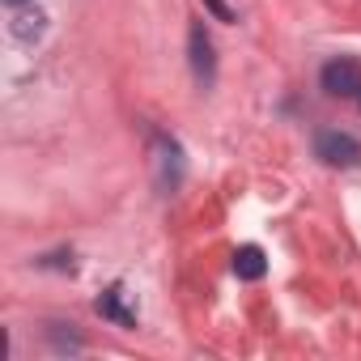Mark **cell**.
<instances>
[{"instance_id": "6da1fadb", "label": "cell", "mask_w": 361, "mask_h": 361, "mask_svg": "<svg viewBox=\"0 0 361 361\" xmlns=\"http://www.w3.org/2000/svg\"><path fill=\"white\" fill-rule=\"evenodd\" d=\"M319 85L331 94V98H361V64L357 60H327L323 73H319Z\"/></svg>"}, {"instance_id": "7a4b0ae2", "label": "cell", "mask_w": 361, "mask_h": 361, "mask_svg": "<svg viewBox=\"0 0 361 361\" xmlns=\"http://www.w3.org/2000/svg\"><path fill=\"white\" fill-rule=\"evenodd\" d=\"M314 157H323L327 166H357L361 161V140L348 132H319L314 136Z\"/></svg>"}, {"instance_id": "3957f363", "label": "cell", "mask_w": 361, "mask_h": 361, "mask_svg": "<svg viewBox=\"0 0 361 361\" xmlns=\"http://www.w3.org/2000/svg\"><path fill=\"white\" fill-rule=\"evenodd\" d=\"M188 51H192V73H196V81L209 85L213 73H217V60H213V39H209V30H204L200 22H196L192 35H188Z\"/></svg>"}, {"instance_id": "277c9868", "label": "cell", "mask_w": 361, "mask_h": 361, "mask_svg": "<svg viewBox=\"0 0 361 361\" xmlns=\"http://www.w3.org/2000/svg\"><path fill=\"white\" fill-rule=\"evenodd\" d=\"M94 310L102 314V319H111V323H119V327H136V314L123 306V289L119 285H111L98 302H94Z\"/></svg>"}, {"instance_id": "5b68a950", "label": "cell", "mask_w": 361, "mask_h": 361, "mask_svg": "<svg viewBox=\"0 0 361 361\" xmlns=\"http://www.w3.org/2000/svg\"><path fill=\"white\" fill-rule=\"evenodd\" d=\"M264 272H268V259H264L259 247H238L234 251V276L238 281H259Z\"/></svg>"}, {"instance_id": "8992f818", "label": "cell", "mask_w": 361, "mask_h": 361, "mask_svg": "<svg viewBox=\"0 0 361 361\" xmlns=\"http://www.w3.org/2000/svg\"><path fill=\"white\" fill-rule=\"evenodd\" d=\"M43 30H47V13H39V9H26V13L13 18V39L18 43H39Z\"/></svg>"}, {"instance_id": "52a82bcc", "label": "cell", "mask_w": 361, "mask_h": 361, "mask_svg": "<svg viewBox=\"0 0 361 361\" xmlns=\"http://www.w3.org/2000/svg\"><path fill=\"white\" fill-rule=\"evenodd\" d=\"M5 5H26V0H5Z\"/></svg>"}, {"instance_id": "ba28073f", "label": "cell", "mask_w": 361, "mask_h": 361, "mask_svg": "<svg viewBox=\"0 0 361 361\" xmlns=\"http://www.w3.org/2000/svg\"><path fill=\"white\" fill-rule=\"evenodd\" d=\"M357 102H361V98H357Z\"/></svg>"}]
</instances>
